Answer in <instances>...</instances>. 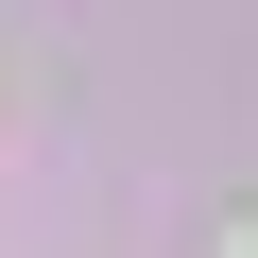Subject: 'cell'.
Returning a JSON list of instances; mask_svg holds the SVG:
<instances>
[{
    "label": "cell",
    "mask_w": 258,
    "mask_h": 258,
    "mask_svg": "<svg viewBox=\"0 0 258 258\" xmlns=\"http://www.w3.org/2000/svg\"><path fill=\"white\" fill-rule=\"evenodd\" d=\"M241 258H258V241H241Z\"/></svg>",
    "instance_id": "cell-1"
}]
</instances>
